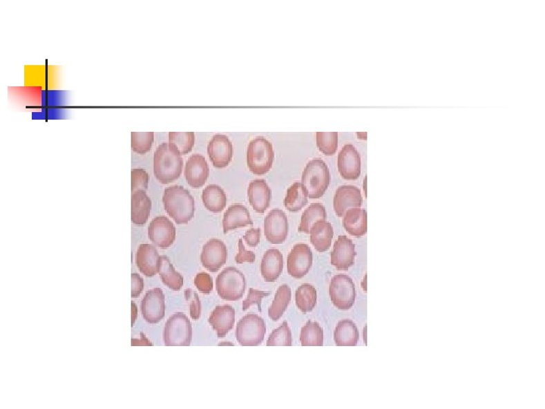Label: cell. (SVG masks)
Segmentation results:
<instances>
[{
  "label": "cell",
  "instance_id": "13",
  "mask_svg": "<svg viewBox=\"0 0 545 409\" xmlns=\"http://www.w3.org/2000/svg\"><path fill=\"white\" fill-rule=\"evenodd\" d=\"M227 258L225 243L219 239H211L203 246L201 263L208 271L217 272L224 265Z\"/></svg>",
  "mask_w": 545,
  "mask_h": 409
},
{
  "label": "cell",
  "instance_id": "21",
  "mask_svg": "<svg viewBox=\"0 0 545 409\" xmlns=\"http://www.w3.org/2000/svg\"><path fill=\"white\" fill-rule=\"evenodd\" d=\"M209 323L217 332L218 338H224L233 328L235 310L230 305H218L212 312Z\"/></svg>",
  "mask_w": 545,
  "mask_h": 409
},
{
  "label": "cell",
  "instance_id": "32",
  "mask_svg": "<svg viewBox=\"0 0 545 409\" xmlns=\"http://www.w3.org/2000/svg\"><path fill=\"white\" fill-rule=\"evenodd\" d=\"M291 298V291L288 285H283L276 290L274 301L268 310V316L271 320L276 321L281 318L287 309Z\"/></svg>",
  "mask_w": 545,
  "mask_h": 409
},
{
  "label": "cell",
  "instance_id": "33",
  "mask_svg": "<svg viewBox=\"0 0 545 409\" xmlns=\"http://www.w3.org/2000/svg\"><path fill=\"white\" fill-rule=\"evenodd\" d=\"M317 289L309 284L300 286L296 292V303L303 313L311 312L317 304Z\"/></svg>",
  "mask_w": 545,
  "mask_h": 409
},
{
  "label": "cell",
  "instance_id": "38",
  "mask_svg": "<svg viewBox=\"0 0 545 409\" xmlns=\"http://www.w3.org/2000/svg\"><path fill=\"white\" fill-rule=\"evenodd\" d=\"M317 146L327 155H334L338 149V132H317Z\"/></svg>",
  "mask_w": 545,
  "mask_h": 409
},
{
  "label": "cell",
  "instance_id": "35",
  "mask_svg": "<svg viewBox=\"0 0 545 409\" xmlns=\"http://www.w3.org/2000/svg\"><path fill=\"white\" fill-rule=\"evenodd\" d=\"M169 143L175 145L181 155H187L192 151L195 144L193 132H170Z\"/></svg>",
  "mask_w": 545,
  "mask_h": 409
},
{
  "label": "cell",
  "instance_id": "40",
  "mask_svg": "<svg viewBox=\"0 0 545 409\" xmlns=\"http://www.w3.org/2000/svg\"><path fill=\"white\" fill-rule=\"evenodd\" d=\"M270 294V292H266V291H260L250 288L247 300L243 301L242 311H247L252 305L256 304L258 305V312H262V298Z\"/></svg>",
  "mask_w": 545,
  "mask_h": 409
},
{
  "label": "cell",
  "instance_id": "6",
  "mask_svg": "<svg viewBox=\"0 0 545 409\" xmlns=\"http://www.w3.org/2000/svg\"><path fill=\"white\" fill-rule=\"evenodd\" d=\"M193 338L191 321L185 314H173L166 322L164 330V342L166 347H189Z\"/></svg>",
  "mask_w": 545,
  "mask_h": 409
},
{
  "label": "cell",
  "instance_id": "14",
  "mask_svg": "<svg viewBox=\"0 0 545 409\" xmlns=\"http://www.w3.org/2000/svg\"><path fill=\"white\" fill-rule=\"evenodd\" d=\"M208 154L216 168H226L233 159V149L231 141L226 135H215L209 143Z\"/></svg>",
  "mask_w": 545,
  "mask_h": 409
},
{
  "label": "cell",
  "instance_id": "31",
  "mask_svg": "<svg viewBox=\"0 0 545 409\" xmlns=\"http://www.w3.org/2000/svg\"><path fill=\"white\" fill-rule=\"evenodd\" d=\"M327 217L326 209L321 203H312L303 212L298 232L309 234L312 226L321 220H326Z\"/></svg>",
  "mask_w": 545,
  "mask_h": 409
},
{
  "label": "cell",
  "instance_id": "27",
  "mask_svg": "<svg viewBox=\"0 0 545 409\" xmlns=\"http://www.w3.org/2000/svg\"><path fill=\"white\" fill-rule=\"evenodd\" d=\"M359 341V332L352 320L338 322L334 332V341L337 347H355Z\"/></svg>",
  "mask_w": 545,
  "mask_h": 409
},
{
  "label": "cell",
  "instance_id": "15",
  "mask_svg": "<svg viewBox=\"0 0 545 409\" xmlns=\"http://www.w3.org/2000/svg\"><path fill=\"white\" fill-rule=\"evenodd\" d=\"M357 256L355 246L347 236H339L331 253V264L338 271H347L354 264Z\"/></svg>",
  "mask_w": 545,
  "mask_h": 409
},
{
  "label": "cell",
  "instance_id": "8",
  "mask_svg": "<svg viewBox=\"0 0 545 409\" xmlns=\"http://www.w3.org/2000/svg\"><path fill=\"white\" fill-rule=\"evenodd\" d=\"M329 296L337 309H352L356 298V289L352 279L344 274L336 275L330 282Z\"/></svg>",
  "mask_w": 545,
  "mask_h": 409
},
{
  "label": "cell",
  "instance_id": "5",
  "mask_svg": "<svg viewBox=\"0 0 545 409\" xmlns=\"http://www.w3.org/2000/svg\"><path fill=\"white\" fill-rule=\"evenodd\" d=\"M247 281L245 275L235 267H227L216 278L218 296L226 301H238L246 291Z\"/></svg>",
  "mask_w": 545,
  "mask_h": 409
},
{
  "label": "cell",
  "instance_id": "20",
  "mask_svg": "<svg viewBox=\"0 0 545 409\" xmlns=\"http://www.w3.org/2000/svg\"><path fill=\"white\" fill-rule=\"evenodd\" d=\"M248 196L252 208L263 214L270 207L272 191L265 179H256L249 185Z\"/></svg>",
  "mask_w": 545,
  "mask_h": 409
},
{
  "label": "cell",
  "instance_id": "2",
  "mask_svg": "<svg viewBox=\"0 0 545 409\" xmlns=\"http://www.w3.org/2000/svg\"><path fill=\"white\" fill-rule=\"evenodd\" d=\"M163 204L166 212L178 225L188 224L194 217V198L184 187L175 185L166 188Z\"/></svg>",
  "mask_w": 545,
  "mask_h": 409
},
{
  "label": "cell",
  "instance_id": "10",
  "mask_svg": "<svg viewBox=\"0 0 545 409\" xmlns=\"http://www.w3.org/2000/svg\"><path fill=\"white\" fill-rule=\"evenodd\" d=\"M313 263V254L309 245L298 243L287 257V271L290 276L300 279L309 272Z\"/></svg>",
  "mask_w": 545,
  "mask_h": 409
},
{
  "label": "cell",
  "instance_id": "30",
  "mask_svg": "<svg viewBox=\"0 0 545 409\" xmlns=\"http://www.w3.org/2000/svg\"><path fill=\"white\" fill-rule=\"evenodd\" d=\"M164 285L172 290L179 291L184 286V278L176 272L169 257L161 256L160 272Z\"/></svg>",
  "mask_w": 545,
  "mask_h": 409
},
{
  "label": "cell",
  "instance_id": "12",
  "mask_svg": "<svg viewBox=\"0 0 545 409\" xmlns=\"http://www.w3.org/2000/svg\"><path fill=\"white\" fill-rule=\"evenodd\" d=\"M141 312L149 324L160 323L165 314L164 295L162 289L148 291L141 303Z\"/></svg>",
  "mask_w": 545,
  "mask_h": 409
},
{
  "label": "cell",
  "instance_id": "26",
  "mask_svg": "<svg viewBox=\"0 0 545 409\" xmlns=\"http://www.w3.org/2000/svg\"><path fill=\"white\" fill-rule=\"evenodd\" d=\"M152 201L146 191H138L131 196V220L134 225H144L151 211Z\"/></svg>",
  "mask_w": 545,
  "mask_h": 409
},
{
  "label": "cell",
  "instance_id": "3",
  "mask_svg": "<svg viewBox=\"0 0 545 409\" xmlns=\"http://www.w3.org/2000/svg\"><path fill=\"white\" fill-rule=\"evenodd\" d=\"M330 182L329 170L326 162L315 159L307 164L302 184L309 199H320L327 191Z\"/></svg>",
  "mask_w": 545,
  "mask_h": 409
},
{
  "label": "cell",
  "instance_id": "34",
  "mask_svg": "<svg viewBox=\"0 0 545 409\" xmlns=\"http://www.w3.org/2000/svg\"><path fill=\"white\" fill-rule=\"evenodd\" d=\"M300 341L303 347H322L323 330L317 322L307 321L303 327Z\"/></svg>",
  "mask_w": 545,
  "mask_h": 409
},
{
  "label": "cell",
  "instance_id": "11",
  "mask_svg": "<svg viewBox=\"0 0 545 409\" xmlns=\"http://www.w3.org/2000/svg\"><path fill=\"white\" fill-rule=\"evenodd\" d=\"M289 232L287 216L280 209H273L265 219V235L272 245H282L287 240Z\"/></svg>",
  "mask_w": 545,
  "mask_h": 409
},
{
  "label": "cell",
  "instance_id": "43",
  "mask_svg": "<svg viewBox=\"0 0 545 409\" xmlns=\"http://www.w3.org/2000/svg\"><path fill=\"white\" fill-rule=\"evenodd\" d=\"M239 253L235 257V261L237 264H242L244 263H254L256 261V254L254 251H249L245 247L242 239L239 240Z\"/></svg>",
  "mask_w": 545,
  "mask_h": 409
},
{
  "label": "cell",
  "instance_id": "47",
  "mask_svg": "<svg viewBox=\"0 0 545 409\" xmlns=\"http://www.w3.org/2000/svg\"><path fill=\"white\" fill-rule=\"evenodd\" d=\"M131 306H132V308H131V310H132V318H131L132 322H131V325H132V327H133V325H134V323H135L136 319L137 318L138 310H137V307L136 304L134 303L133 302L131 303Z\"/></svg>",
  "mask_w": 545,
  "mask_h": 409
},
{
  "label": "cell",
  "instance_id": "39",
  "mask_svg": "<svg viewBox=\"0 0 545 409\" xmlns=\"http://www.w3.org/2000/svg\"><path fill=\"white\" fill-rule=\"evenodd\" d=\"M149 176L144 169H133L131 171V191H146L149 186Z\"/></svg>",
  "mask_w": 545,
  "mask_h": 409
},
{
  "label": "cell",
  "instance_id": "24",
  "mask_svg": "<svg viewBox=\"0 0 545 409\" xmlns=\"http://www.w3.org/2000/svg\"><path fill=\"white\" fill-rule=\"evenodd\" d=\"M343 222L347 233L354 237H363L367 231V211L361 208L350 209L345 212Z\"/></svg>",
  "mask_w": 545,
  "mask_h": 409
},
{
  "label": "cell",
  "instance_id": "19",
  "mask_svg": "<svg viewBox=\"0 0 545 409\" xmlns=\"http://www.w3.org/2000/svg\"><path fill=\"white\" fill-rule=\"evenodd\" d=\"M161 256L151 245H140L136 255V264L140 272L147 278L154 277L160 272Z\"/></svg>",
  "mask_w": 545,
  "mask_h": 409
},
{
  "label": "cell",
  "instance_id": "28",
  "mask_svg": "<svg viewBox=\"0 0 545 409\" xmlns=\"http://www.w3.org/2000/svg\"><path fill=\"white\" fill-rule=\"evenodd\" d=\"M202 199L205 208L214 213L222 211L227 206L226 193L223 189L217 184H210L205 187L202 191Z\"/></svg>",
  "mask_w": 545,
  "mask_h": 409
},
{
  "label": "cell",
  "instance_id": "4",
  "mask_svg": "<svg viewBox=\"0 0 545 409\" xmlns=\"http://www.w3.org/2000/svg\"><path fill=\"white\" fill-rule=\"evenodd\" d=\"M274 160L273 145L264 137L250 141L247 151V164L256 175H264L271 169Z\"/></svg>",
  "mask_w": 545,
  "mask_h": 409
},
{
  "label": "cell",
  "instance_id": "17",
  "mask_svg": "<svg viewBox=\"0 0 545 409\" xmlns=\"http://www.w3.org/2000/svg\"><path fill=\"white\" fill-rule=\"evenodd\" d=\"M362 203V195L357 187L341 186L337 189L334 199V207L338 217H343L345 212L350 209L361 208Z\"/></svg>",
  "mask_w": 545,
  "mask_h": 409
},
{
  "label": "cell",
  "instance_id": "29",
  "mask_svg": "<svg viewBox=\"0 0 545 409\" xmlns=\"http://www.w3.org/2000/svg\"><path fill=\"white\" fill-rule=\"evenodd\" d=\"M309 196L302 183L296 182L288 188L284 207L291 212L302 210L309 202Z\"/></svg>",
  "mask_w": 545,
  "mask_h": 409
},
{
  "label": "cell",
  "instance_id": "16",
  "mask_svg": "<svg viewBox=\"0 0 545 409\" xmlns=\"http://www.w3.org/2000/svg\"><path fill=\"white\" fill-rule=\"evenodd\" d=\"M338 169L346 180H356L361 175V156L352 144H345L338 155Z\"/></svg>",
  "mask_w": 545,
  "mask_h": 409
},
{
  "label": "cell",
  "instance_id": "18",
  "mask_svg": "<svg viewBox=\"0 0 545 409\" xmlns=\"http://www.w3.org/2000/svg\"><path fill=\"white\" fill-rule=\"evenodd\" d=\"M184 175L188 184L193 188L202 187L209 175L207 160L200 154H193L186 163Z\"/></svg>",
  "mask_w": 545,
  "mask_h": 409
},
{
  "label": "cell",
  "instance_id": "44",
  "mask_svg": "<svg viewBox=\"0 0 545 409\" xmlns=\"http://www.w3.org/2000/svg\"><path fill=\"white\" fill-rule=\"evenodd\" d=\"M243 239L250 247H256L260 240V228H251L243 236Z\"/></svg>",
  "mask_w": 545,
  "mask_h": 409
},
{
  "label": "cell",
  "instance_id": "41",
  "mask_svg": "<svg viewBox=\"0 0 545 409\" xmlns=\"http://www.w3.org/2000/svg\"><path fill=\"white\" fill-rule=\"evenodd\" d=\"M187 301L191 302L189 303V312L193 320H198L201 316V303L198 294L195 293L192 289L189 288L185 290L184 293Z\"/></svg>",
  "mask_w": 545,
  "mask_h": 409
},
{
  "label": "cell",
  "instance_id": "45",
  "mask_svg": "<svg viewBox=\"0 0 545 409\" xmlns=\"http://www.w3.org/2000/svg\"><path fill=\"white\" fill-rule=\"evenodd\" d=\"M132 287L131 297L137 298L143 292L144 288V280L140 274L134 273L131 274Z\"/></svg>",
  "mask_w": 545,
  "mask_h": 409
},
{
  "label": "cell",
  "instance_id": "36",
  "mask_svg": "<svg viewBox=\"0 0 545 409\" xmlns=\"http://www.w3.org/2000/svg\"><path fill=\"white\" fill-rule=\"evenodd\" d=\"M153 143V132L131 133V147L133 152L140 155H144L150 151Z\"/></svg>",
  "mask_w": 545,
  "mask_h": 409
},
{
  "label": "cell",
  "instance_id": "42",
  "mask_svg": "<svg viewBox=\"0 0 545 409\" xmlns=\"http://www.w3.org/2000/svg\"><path fill=\"white\" fill-rule=\"evenodd\" d=\"M194 284L203 294H209L213 289V279L209 274L205 272H201L196 275Z\"/></svg>",
  "mask_w": 545,
  "mask_h": 409
},
{
  "label": "cell",
  "instance_id": "37",
  "mask_svg": "<svg viewBox=\"0 0 545 409\" xmlns=\"http://www.w3.org/2000/svg\"><path fill=\"white\" fill-rule=\"evenodd\" d=\"M292 343L291 330L287 321L274 330L268 338V347H291Z\"/></svg>",
  "mask_w": 545,
  "mask_h": 409
},
{
  "label": "cell",
  "instance_id": "9",
  "mask_svg": "<svg viewBox=\"0 0 545 409\" xmlns=\"http://www.w3.org/2000/svg\"><path fill=\"white\" fill-rule=\"evenodd\" d=\"M149 238L162 249H169L176 239V228L171 220L164 216L155 217L148 228Z\"/></svg>",
  "mask_w": 545,
  "mask_h": 409
},
{
  "label": "cell",
  "instance_id": "7",
  "mask_svg": "<svg viewBox=\"0 0 545 409\" xmlns=\"http://www.w3.org/2000/svg\"><path fill=\"white\" fill-rule=\"evenodd\" d=\"M266 334V324L256 314H249L237 324L235 336L242 347H257L262 343Z\"/></svg>",
  "mask_w": 545,
  "mask_h": 409
},
{
  "label": "cell",
  "instance_id": "22",
  "mask_svg": "<svg viewBox=\"0 0 545 409\" xmlns=\"http://www.w3.org/2000/svg\"><path fill=\"white\" fill-rule=\"evenodd\" d=\"M254 225L249 210L243 204H232L225 211L223 218L224 233L237 229V228Z\"/></svg>",
  "mask_w": 545,
  "mask_h": 409
},
{
  "label": "cell",
  "instance_id": "23",
  "mask_svg": "<svg viewBox=\"0 0 545 409\" xmlns=\"http://www.w3.org/2000/svg\"><path fill=\"white\" fill-rule=\"evenodd\" d=\"M283 269V256L281 251L276 249L267 250L262 264L260 273L266 282H275L278 280Z\"/></svg>",
  "mask_w": 545,
  "mask_h": 409
},
{
  "label": "cell",
  "instance_id": "48",
  "mask_svg": "<svg viewBox=\"0 0 545 409\" xmlns=\"http://www.w3.org/2000/svg\"><path fill=\"white\" fill-rule=\"evenodd\" d=\"M219 345H234V344L230 342H223V343H220Z\"/></svg>",
  "mask_w": 545,
  "mask_h": 409
},
{
  "label": "cell",
  "instance_id": "25",
  "mask_svg": "<svg viewBox=\"0 0 545 409\" xmlns=\"http://www.w3.org/2000/svg\"><path fill=\"white\" fill-rule=\"evenodd\" d=\"M311 242L319 253H325L332 245L334 238V228L327 220L316 222L310 231Z\"/></svg>",
  "mask_w": 545,
  "mask_h": 409
},
{
  "label": "cell",
  "instance_id": "46",
  "mask_svg": "<svg viewBox=\"0 0 545 409\" xmlns=\"http://www.w3.org/2000/svg\"><path fill=\"white\" fill-rule=\"evenodd\" d=\"M141 336L140 340L133 339V338L131 340L133 347V345H149V347H153V344L147 339L143 333H141Z\"/></svg>",
  "mask_w": 545,
  "mask_h": 409
},
{
  "label": "cell",
  "instance_id": "1",
  "mask_svg": "<svg viewBox=\"0 0 545 409\" xmlns=\"http://www.w3.org/2000/svg\"><path fill=\"white\" fill-rule=\"evenodd\" d=\"M183 169L184 160L175 145L163 143L157 148L154 154V174L160 183L175 182Z\"/></svg>",
  "mask_w": 545,
  "mask_h": 409
}]
</instances>
